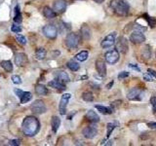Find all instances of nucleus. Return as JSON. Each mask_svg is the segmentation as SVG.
Here are the masks:
<instances>
[{
	"label": "nucleus",
	"instance_id": "nucleus-12",
	"mask_svg": "<svg viewBox=\"0 0 156 146\" xmlns=\"http://www.w3.org/2000/svg\"><path fill=\"white\" fill-rule=\"evenodd\" d=\"M82 134H83V135L86 138L93 139L98 135V130L93 126H89V127H86L83 131H82Z\"/></svg>",
	"mask_w": 156,
	"mask_h": 146
},
{
	"label": "nucleus",
	"instance_id": "nucleus-30",
	"mask_svg": "<svg viewBox=\"0 0 156 146\" xmlns=\"http://www.w3.org/2000/svg\"><path fill=\"white\" fill-rule=\"evenodd\" d=\"M35 57L37 59H43L46 57V51L43 48H38L35 52Z\"/></svg>",
	"mask_w": 156,
	"mask_h": 146
},
{
	"label": "nucleus",
	"instance_id": "nucleus-22",
	"mask_svg": "<svg viewBox=\"0 0 156 146\" xmlns=\"http://www.w3.org/2000/svg\"><path fill=\"white\" fill-rule=\"evenodd\" d=\"M96 108L100 111V112L101 114H104V115H109V114H111L113 112V110L110 108V107H106V106H103V105H97L95 106Z\"/></svg>",
	"mask_w": 156,
	"mask_h": 146
},
{
	"label": "nucleus",
	"instance_id": "nucleus-20",
	"mask_svg": "<svg viewBox=\"0 0 156 146\" xmlns=\"http://www.w3.org/2000/svg\"><path fill=\"white\" fill-rule=\"evenodd\" d=\"M51 126H52V130L54 132H58V130L60 126V119L59 117L57 116H54L52 118V121H51Z\"/></svg>",
	"mask_w": 156,
	"mask_h": 146
},
{
	"label": "nucleus",
	"instance_id": "nucleus-19",
	"mask_svg": "<svg viewBox=\"0 0 156 146\" xmlns=\"http://www.w3.org/2000/svg\"><path fill=\"white\" fill-rule=\"evenodd\" d=\"M43 15H44V17L47 18V19H53V18H55L56 16H57V13L52 10L50 7H44L43 9Z\"/></svg>",
	"mask_w": 156,
	"mask_h": 146
},
{
	"label": "nucleus",
	"instance_id": "nucleus-23",
	"mask_svg": "<svg viewBox=\"0 0 156 146\" xmlns=\"http://www.w3.org/2000/svg\"><path fill=\"white\" fill-rule=\"evenodd\" d=\"M35 92L37 94H39V96H47V94H48V90H47V88L43 85H37L35 87Z\"/></svg>",
	"mask_w": 156,
	"mask_h": 146
},
{
	"label": "nucleus",
	"instance_id": "nucleus-8",
	"mask_svg": "<svg viewBox=\"0 0 156 146\" xmlns=\"http://www.w3.org/2000/svg\"><path fill=\"white\" fill-rule=\"evenodd\" d=\"M70 97H71L70 94H63V97L60 98V105H59V111H60V115H65L66 114V106H68V103L69 99H70Z\"/></svg>",
	"mask_w": 156,
	"mask_h": 146
},
{
	"label": "nucleus",
	"instance_id": "nucleus-10",
	"mask_svg": "<svg viewBox=\"0 0 156 146\" xmlns=\"http://www.w3.org/2000/svg\"><path fill=\"white\" fill-rule=\"evenodd\" d=\"M130 41L133 44H141L144 43L145 41V36L144 35V33L139 30H136L134 32L131 33L130 35Z\"/></svg>",
	"mask_w": 156,
	"mask_h": 146
},
{
	"label": "nucleus",
	"instance_id": "nucleus-11",
	"mask_svg": "<svg viewBox=\"0 0 156 146\" xmlns=\"http://www.w3.org/2000/svg\"><path fill=\"white\" fill-rule=\"evenodd\" d=\"M142 92L139 90V88H133L132 90L129 91L127 94V98L130 100H139L142 99Z\"/></svg>",
	"mask_w": 156,
	"mask_h": 146
},
{
	"label": "nucleus",
	"instance_id": "nucleus-21",
	"mask_svg": "<svg viewBox=\"0 0 156 146\" xmlns=\"http://www.w3.org/2000/svg\"><path fill=\"white\" fill-rule=\"evenodd\" d=\"M81 34H82V37L84 38V39L88 40L90 39L91 37V30L90 28H89V26L87 24H83L81 27Z\"/></svg>",
	"mask_w": 156,
	"mask_h": 146
},
{
	"label": "nucleus",
	"instance_id": "nucleus-7",
	"mask_svg": "<svg viewBox=\"0 0 156 146\" xmlns=\"http://www.w3.org/2000/svg\"><path fill=\"white\" fill-rule=\"evenodd\" d=\"M30 108L34 113H36V114H43V113H45L47 110L45 103L40 99H36L35 101H33V103L31 104Z\"/></svg>",
	"mask_w": 156,
	"mask_h": 146
},
{
	"label": "nucleus",
	"instance_id": "nucleus-4",
	"mask_svg": "<svg viewBox=\"0 0 156 146\" xmlns=\"http://www.w3.org/2000/svg\"><path fill=\"white\" fill-rule=\"evenodd\" d=\"M115 44H116V50L118 51L119 53L126 54L128 52V49H129L128 41H127L125 37L120 36L118 39H117V41H115Z\"/></svg>",
	"mask_w": 156,
	"mask_h": 146
},
{
	"label": "nucleus",
	"instance_id": "nucleus-31",
	"mask_svg": "<svg viewBox=\"0 0 156 146\" xmlns=\"http://www.w3.org/2000/svg\"><path fill=\"white\" fill-rule=\"evenodd\" d=\"M82 98H83V100L87 101V102H90V101L94 100V96L91 92H85V93L82 94Z\"/></svg>",
	"mask_w": 156,
	"mask_h": 146
},
{
	"label": "nucleus",
	"instance_id": "nucleus-25",
	"mask_svg": "<svg viewBox=\"0 0 156 146\" xmlns=\"http://www.w3.org/2000/svg\"><path fill=\"white\" fill-rule=\"evenodd\" d=\"M57 78L62 82H68L69 81V76L65 71H58L57 72Z\"/></svg>",
	"mask_w": 156,
	"mask_h": 146
},
{
	"label": "nucleus",
	"instance_id": "nucleus-33",
	"mask_svg": "<svg viewBox=\"0 0 156 146\" xmlns=\"http://www.w3.org/2000/svg\"><path fill=\"white\" fill-rule=\"evenodd\" d=\"M16 39H17V41L21 44V45H25V44H27V39H25V37L21 35V34H18V35L16 36Z\"/></svg>",
	"mask_w": 156,
	"mask_h": 146
},
{
	"label": "nucleus",
	"instance_id": "nucleus-13",
	"mask_svg": "<svg viewBox=\"0 0 156 146\" xmlns=\"http://www.w3.org/2000/svg\"><path fill=\"white\" fill-rule=\"evenodd\" d=\"M54 11H55L57 14H62L65 11L66 9V1L65 0H57L54 3Z\"/></svg>",
	"mask_w": 156,
	"mask_h": 146
},
{
	"label": "nucleus",
	"instance_id": "nucleus-34",
	"mask_svg": "<svg viewBox=\"0 0 156 146\" xmlns=\"http://www.w3.org/2000/svg\"><path fill=\"white\" fill-rule=\"evenodd\" d=\"M12 81H13V83L16 84V85L22 84V79H21L20 76H18V75H13L12 76Z\"/></svg>",
	"mask_w": 156,
	"mask_h": 146
},
{
	"label": "nucleus",
	"instance_id": "nucleus-28",
	"mask_svg": "<svg viewBox=\"0 0 156 146\" xmlns=\"http://www.w3.org/2000/svg\"><path fill=\"white\" fill-rule=\"evenodd\" d=\"M1 67H3L7 72H11L13 70V64L10 61H3L0 63Z\"/></svg>",
	"mask_w": 156,
	"mask_h": 146
},
{
	"label": "nucleus",
	"instance_id": "nucleus-42",
	"mask_svg": "<svg viewBox=\"0 0 156 146\" xmlns=\"http://www.w3.org/2000/svg\"><path fill=\"white\" fill-rule=\"evenodd\" d=\"M147 127L150 129H156V122H149L147 123Z\"/></svg>",
	"mask_w": 156,
	"mask_h": 146
},
{
	"label": "nucleus",
	"instance_id": "nucleus-17",
	"mask_svg": "<svg viewBox=\"0 0 156 146\" xmlns=\"http://www.w3.org/2000/svg\"><path fill=\"white\" fill-rule=\"evenodd\" d=\"M48 85L50 86L51 88L58 89V90H60V91L65 90V84H63L60 80H53V81L49 82Z\"/></svg>",
	"mask_w": 156,
	"mask_h": 146
},
{
	"label": "nucleus",
	"instance_id": "nucleus-3",
	"mask_svg": "<svg viewBox=\"0 0 156 146\" xmlns=\"http://www.w3.org/2000/svg\"><path fill=\"white\" fill-rule=\"evenodd\" d=\"M79 44V36L74 32H70L68 34L65 38V45L69 49H74L78 46Z\"/></svg>",
	"mask_w": 156,
	"mask_h": 146
},
{
	"label": "nucleus",
	"instance_id": "nucleus-1",
	"mask_svg": "<svg viewBox=\"0 0 156 146\" xmlns=\"http://www.w3.org/2000/svg\"><path fill=\"white\" fill-rule=\"evenodd\" d=\"M23 132L25 135L27 136H33L35 135L40 129V124L37 118L33 116H27V118H24L23 122Z\"/></svg>",
	"mask_w": 156,
	"mask_h": 146
},
{
	"label": "nucleus",
	"instance_id": "nucleus-41",
	"mask_svg": "<svg viewBox=\"0 0 156 146\" xmlns=\"http://www.w3.org/2000/svg\"><path fill=\"white\" fill-rule=\"evenodd\" d=\"M130 68H133V69H136L137 71H139V72H141V68L139 67L138 65H135V64H133V63H130V64L128 65Z\"/></svg>",
	"mask_w": 156,
	"mask_h": 146
},
{
	"label": "nucleus",
	"instance_id": "nucleus-6",
	"mask_svg": "<svg viewBox=\"0 0 156 146\" xmlns=\"http://www.w3.org/2000/svg\"><path fill=\"white\" fill-rule=\"evenodd\" d=\"M119 52L116 49L108 51L104 55V59H106V62L110 63V64H114L119 61Z\"/></svg>",
	"mask_w": 156,
	"mask_h": 146
},
{
	"label": "nucleus",
	"instance_id": "nucleus-14",
	"mask_svg": "<svg viewBox=\"0 0 156 146\" xmlns=\"http://www.w3.org/2000/svg\"><path fill=\"white\" fill-rule=\"evenodd\" d=\"M96 68L101 77L106 76V64L103 59H98L96 62Z\"/></svg>",
	"mask_w": 156,
	"mask_h": 146
},
{
	"label": "nucleus",
	"instance_id": "nucleus-18",
	"mask_svg": "<svg viewBox=\"0 0 156 146\" xmlns=\"http://www.w3.org/2000/svg\"><path fill=\"white\" fill-rule=\"evenodd\" d=\"M141 55L142 57V59H145V61H147V59H150V57H151L150 47H149L148 45H145L144 48L142 49V51H141Z\"/></svg>",
	"mask_w": 156,
	"mask_h": 146
},
{
	"label": "nucleus",
	"instance_id": "nucleus-35",
	"mask_svg": "<svg viewBox=\"0 0 156 146\" xmlns=\"http://www.w3.org/2000/svg\"><path fill=\"white\" fill-rule=\"evenodd\" d=\"M22 21H23V19H22V14L21 13H18V14H16L15 18H14V21L16 24H21Z\"/></svg>",
	"mask_w": 156,
	"mask_h": 146
},
{
	"label": "nucleus",
	"instance_id": "nucleus-39",
	"mask_svg": "<svg viewBox=\"0 0 156 146\" xmlns=\"http://www.w3.org/2000/svg\"><path fill=\"white\" fill-rule=\"evenodd\" d=\"M9 144L13 145V146H17V145H20V140H18V139H13V140L9 141Z\"/></svg>",
	"mask_w": 156,
	"mask_h": 146
},
{
	"label": "nucleus",
	"instance_id": "nucleus-26",
	"mask_svg": "<svg viewBox=\"0 0 156 146\" xmlns=\"http://www.w3.org/2000/svg\"><path fill=\"white\" fill-rule=\"evenodd\" d=\"M88 57H89V53L87 51H82V52L78 53L77 55L75 56V59L79 62H85L86 59H88Z\"/></svg>",
	"mask_w": 156,
	"mask_h": 146
},
{
	"label": "nucleus",
	"instance_id": "nucleus-9",
	"mask_svg": "<svg viewBox=\"0 0 156 146\" xmlns=\"http://www.w3.org/2000/svg\"><path fill=\"white\" fill-rule=\"evenodd\" d=\"M115 41H116V32H111L108 35H106V37L101 41V45L104 49H107L109 47L113 46L115 44Z\"/></svg>",
	"mask_w": 156,
	"mask_h": 146
},
{
	"label": "nucleus",
	"instance_id": "nucleus-36",
	"mask_svg": "<svg viewBox=\"0 0 156 146\" xmlns=\"http://www.w3.org/2000/svg\"><path fill=\"white\" fill-rule=\"evenodd\" d=\"M11 30L13 31V32L19 33V32H21V31H22V27L20 26V25L14 24V25H12V27H11Z\"/></svg>",
	"mask_w": 156,
	"mask_h": 146
},
{
	"label": "nucleus",
	"instance_id": "nucleus-40",
	"mask_svg": "<svg viewBox=\"0 0 156 146\" xmlns=\"http://www.w3.org/2000/svg\"><path fill=\"white\" fill-rule=\"evenodd\" d=\"M144 79L145 81H147V82H151V81H153V79H152V77H151V75L149 74H144Z\"/></svg>",
	"mask_w": 156,
	"mask_h": 146
},
{
	"label": "nucleus",
	"instance_id": "nucleus-45",
	"mask_svg": "<svg viewBox=\"0 0 156 146\" xmlns=\"http://www.w3.org/2000/svg\"><path fill=\"white\" fill-rule=\"evenodd\" d=\"M95 2H97V3H103L104 0H94Z\"/></svg>",
	"mask_w": 156,
	"mask_h": 146
},
{
	"label": "nucleus",
	"instance_id": "nucleus-38",
	"mask_svg": "<svg viewBox=\"0 0 156 146\" xmlns=\"http://www.w3.org/2000/svg\"><path fill=\"white\" fill-rule=\"evenodd\" d=\"M150 103L152 105V109H153V112H156V97H152L150 98Z\"/></svg>",
	"mask_w": 156,
	"mask_h": 146
},
{
	"label": "nucleus",
	"instance_id": "nucleus-37",
	"mask_svg": "<svg viewBox=\"0 0 156 146\" xmlns=\"http://www.w3.org/2000/svg\"><path fill=\"white\" fill-rule=\"evenodd\" d=\"M129 75H130V73H129V72H127V71H122V72H120L119 74H118V79H124V78H127Z\"/></svg>",
	"mask_w": 156,
	"mask_h": 146
},
{
	"label": "nucleus",
	"instance_id": "nucleus-32",
	"mask_svg": "<svg viewBox=\"0 0 156 146\" xmlns=\"http://www.w3.org/2000/svg\"><path fill=\"white\" fill-rule=\"evenodd\" d=\"M107 135H106V138H108L111 135V132L114 131V129L116 128V124L115 123H108L107 124Z\"/></svg>",
	"mask_w": 156,
	"mask_h": 146
},
{
	"label": "nucleus",
	"instance_id": "nucleus-43",
	"mask_svg": "<svg viewBox=\"0 0 156 146\" xmlns=\"http://www.w3.org/2000/svg\"><path fill=\"white\" fill-rule=\"evenodd\" d=\"M147 72L150 74L151 76H153V78H156V71H154V70H152V69H150L149 68L148 70H147Z\"/></svg>",
	"mask_w": 156,
	"mask_h": 146
},
{
	"label": "nucleus",
	"instance_id": "nucleus-44",
	"mask_svg": "<svg viewBox=\"0 0 156 146\" xmlns=\"http://www.w3.org/2000/svg\"><path fill=\"white\" fill-rule=\"evenodd\" d=\"M113 84H114V82H113V81H111L109 84H107V85H106V88L108 89V90H110V89H111V87H112V85H113Z\"/></svg>",
	"mask_w": 156,
	"mask_h": 146
},
{
	"label": "nucleus",
	"instance_id": "nucleus-29",
	"mask_svg": "<svg viewBox=\"0 0 156 146\" xmlns=\"http://www.w3.org/2000/svg\"><path fill=\"white\" fill-rule=\"evenodd\" d=\"M142 18L144 19V20L147 21L148 23V25L150 27H154L155 25H156V20L154 18H151V17H149V16L147 14H144V16H142Z\"/></svg>",
	"mask_w": 156,
	"mask_h": 146
},
{
	"label": "nucleus",
	"instance_id": "nucleus-24",
	"mask_svg": "<svg viewBox=\"0 0 156 146\" xmlns=\"http://www.w3.org/2000/svg\"><path fill=\"white\" fill-rule=\"evenodd\" d=\"M31 97H32V96H31V94L29 93V92H23V94H21L20 97V99H21V103H27L28 102Z\"/></svg>",
	"mask_w": 156,
	"mask_h": 146
},
{
	"label": "nucleus",
	"instance_id": "nucleus-2",
	"mask_svg": "<svg viewBox=\"0 0 156 146\" xmlns=\"http://www.w3.org/2000/svg\"><path fill=\"white\" fill-rule=\"evenodd\" d=\"M110 7L118 16H127L130 10V5L126 0H111Z\"/></svg>",
	"mask_w": 156,
	"mask_h": 146
},
{
	"label": "nucleus",
	"instance_id": "nucleus-16",
	"mask_svg": "<svg viewBox=\"0 0 156 146\" xmlns=\"http://www.w3.org/2000/svg\"><path fill=\"white\" fill-rule=\"evenodd\" d=\"M86 119L91 123H98V122H100V120H101L100 116H98L94 110L88 111L87 114H86Z\"/></svg>",
	"mask_w": 156,
	"mask_h": 146
},
{
	"label": "nucleus",
	"instance_id": "nucleus-15",
	"mask_svg": "<svg viewBox=\"0 0 156 146\" xmlns=\"http://www.w3.org/2000/svg\"><path fill=\"white\" fill-rule=\"evenodd\" d=\"M27 62V57L24 53H18L15 56V63L18 66H24Z\"/></svg>",
	"mask_w": 156,
	"mask_h": 146
},
{
	"label": "nucleus",
	"instance_id": "nucleus-5",
	"mask_svg": "<svg viewBox=\"0 0 156 146\" xmlns=\"http://www.w3.org/2000/svg\"><path fill=\"white\" fill-rule=\"evenodd\" d=\"M43 33L49 39H55L58 35V29L54 24H47L43 27Z\"/></svg>",
	"mask_w": 156,
	"mask_h": 146
},
{
	"label": "nucleus",
	"instance_id": "nucleus-27",
	"mask_svg": "<svg viewBox=\"0 0 156 146\" xmlns=\"http://www.w3.org/2000/svg\"><path fill=\"white\" fill-rule=\"evenodd\" d=\"M66 66L70 69L71 71H77L79 70V68H80V65L78 64V62H76L74 61H69L66 63Z\"/></svg>",
	"mask_w": 156,
	"mask_h": 146
}]
</instances>
